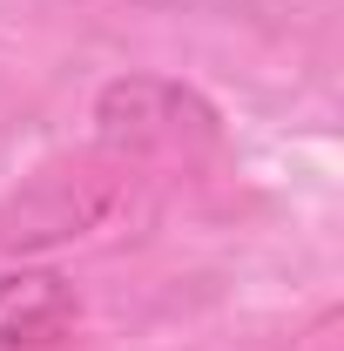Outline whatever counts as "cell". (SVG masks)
<instances>
[{"label":"cell","mask_w":344,"mask_h":351,"mask_svg":"<svg viewBox=\"0 0 344 351\" xmlns=\"http://www.w3.org/2000/svg\"><path fill=\"white\" fill-rule=\"evenodd\" d=\"M95 135L101 149H175V142H210L216 135V108L203 95H189L182 82L162 75H122L95 95Z\"/></svg>","instance_id":"1"},{"label":"cell","mask_w":344,"mask_h":351,"mask_svg":"<svg viewBox=\"0 0 344 351\" xmlns=\"http://www.w3.org/2000/svg\"><path fill=\"white\" fill-rule=\"evenodd\" d=\"M75 311H82V298L61 270H7L0 277V351L54 345L75 324Z\"/></svg>","instance_id":"2"},{"label":"cell","mask_w":344,"mask_h":351,"mask_svg":"<svg viewBox=\"0 0 344 351\" xmlns=\"http://www.w3.org/2000/svg\"><path fill=\"white\" fill-rule=\"evenodd\" d=\"M54 189H61V182H41V189H27V196H14V203L0 210V250H41V243H61V237L88 230V223L108 210V189L75 196V182H68V203L47 210Z\"/></svg>","instance_id":"3"},{"label":"cell","mask_w":344,"mask_h":351,"mask_svg":"<svg viewBox=\"0 0 344 351\" xmlns=\"http://www.w3.org/2000/svg\"><path fill=\"white\" fill-rule=\"evenodd\" d=\"M135 7H156V14H223V21H236L257 0H135Z\"/></svg>","instance_id":"4"}]
</instances>
